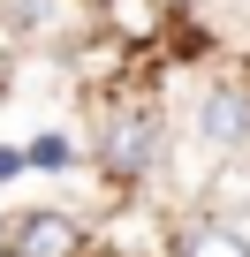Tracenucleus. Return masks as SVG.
I'll use <instances>...</instances> for the list:
<instances>
[{"mask_svg": "<svg viewBox=\"0 0 250 257\" xmlns=\"http://www.w3.org/2000/svg\"><path fill=\"white\" fill-rule=\"evenodd\" d=\"M152 159H159V121L144 106L106 113V128H99V167L114 182H137V174H152Z\"/></svg>", "mask_w": 250, "mask_h": 257, "instance_id": "f257e3e1", "label": "nucleus"}, {"mask_svg": "<svg viewBox=\"0 0 250 257\" xmlns=\"http://www.w3.org/2000/svg\"><path fill=\"white\" fill-rule=\"evenodd\" d=\"M76 249H84V227L68 212H23L8 234V257H76Z\"/></svg>", "mask_w": 250, "mask_h": 257, "instance_id": "f03ea898", "label": "nucleus"}, {"mask_svg": "<svg viewBox=\"0 0 250 257\" xmlns=\"http://www.w3.org/2000/svg\"><path fill=\"white\" fill-rule=\"evenodd\" d=\"M205 137L212 144H250V91L242 83H220V91H205Z\"/></svg>", "mask_w": 250, "mask_h": 257, "instance_id": "7ed1b4c3", "label": "nucleus"}, {"mask_svg": "<svg viewBox=\"0 0 250 257\" xmlns=\"http://www.w3.org/2000/svg\"><path fill=\"white\" fill-rule=\"evenodd\" d=\"M175 257H250V234L235 219H197V227H182Z\"/></svg>", "mask_w": 250, "mask_h": 257, "instance_id": "20e7f679", "label": "nucleus"}, {"mask_svg": "<svg viewBox=\"0 0 250 257\" xmlns=\"http://www.w3.org/2000/svg\"><path fill=\"white\" fill-rule=\"evenodd\" d=\"M175 8H197V0H175Z\"/></svg>", "mask_w": 250, "mask_h": 257, "instance_id": "39448f33", "label": "nucleus"}]
</instances>
